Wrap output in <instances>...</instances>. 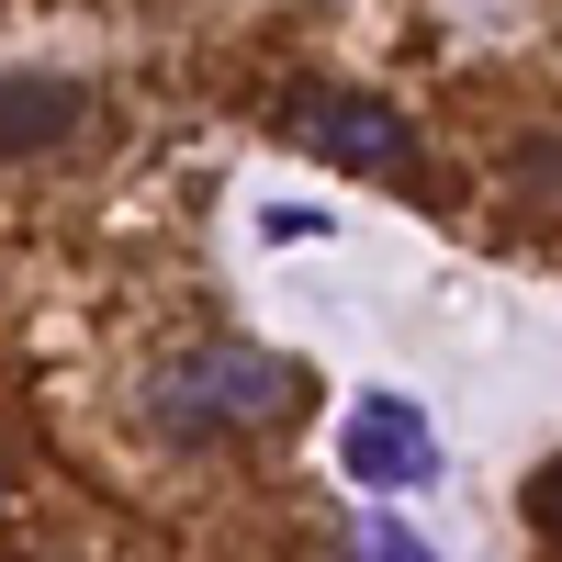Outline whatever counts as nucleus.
I'll list each match as a JSON object with an SVG mask.
<instances>
[{
  "instance_id": "f257e3e1",
  "label": "nucleus",
  "mask_w": 562,
  "mask_h": 562,
  "mask_svg": "<svg viewBox=\"0 0 562 562\" xmlns=\"http://www.w3.org/2000/svg\"><path fill=\"white\" fill-rule=\"evenodd\" d=\"M293 394H304L293 360H270V349H248V338H214V349H192V360H158L147 394H135V416H147V439L203 450V439H248V428H270Z\"/></svg>"
},
{
  "instance_id": "f03ea898",
  "label": "nucleus",
  "mask_w": 562,
  "mask_h": 562,
  "mask_svg": "<svg viewBox=\"0 0 562 562\" xmlns=\"http://www.w3.org/2000/svg\"><path fill=\"white\" fill-rule=\"evenodd\" d=\"M281 135L315 147L326 169H360V180H416V124L371 90H293L281 102Z\"/></svg>"
},
{
  "instance_id": "7ed1b4c3",
  "label": "nucleus",
  "mask_w": 562,
  "mask_h": 562,
  "mask_svg": "<svg viewBox=\"0 0 562 562\" xmlns=\"http://www.w3.org/2000/svg\"><path fill=\"white\" fill-rule=\"evenodd\" d=\"M338 473L360 495H428L439 484V428L416 416L405 394H360L338 416Z\"/></svg>"
},
{
  "instance_id": "20e7f679",
  "label": "nucleus",
  "mask_w": 562,
  "mask_h": 562,
  "mask_svg": "<svg viewBox=\"0 0 562 562\" xmlns=\"http://www.w3.org/2000/svg\"><path fill=\"white\" fill-rule=\"evenodd\" d=\"M79 113H90V90H79V79H57V68H0V158L79 135Z\"/></svg>"
},
{
  "instance_id": "39448f33",
  "label": "nucleus",
  "mask_w": 562,
  "mask_h": 562,
  "mask_svg": "<svg viewBox=\"0 0 562 562\" xmlns=\"http://www.w3.org/2000/svg\"><path fill=\"white\" fill-rule=\"evenodd\" d=\"M529 529L562 551V461H540V484H529Z\"/></svg>"
},
{
  "instance_id": "423d86ee",
  "label": "nucleus",
  "mask_w": 562,
  "mask_h": 562,
  "mask_svg": "<svg viewBox=\"0 0 562 562\" xmlns=\"http://www.w3.org/2000/svg\"><path fill=\"white\" fill-rule=\"evenodd\" d=\"M360 551H383V562H428V540H416L405 518H371V529H360Z\"/></svg>"
},
{
  "instance_id": "0eeeda50",
  "label": "nucleus",
  "mask_w": 562,
  "mask_h": 562,
  "mask_svg": "<svg viewBox=\"0 0 562 562\" xmlns=\"http://www.w3.org/2000/svg\"><path fill=\"white\" fill-rule=\"evenodd\" d=\"M0 495H12V473H0Z\"/></svg>"
}]
</instances>
